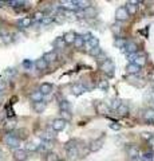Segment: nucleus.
<instances>
[{"label": "nucleus", "instance_id": "f257e3e1", "mask_svg": "<svg viewBox=\"0 0 154 161\" xmlns=\"http://www.w3.org/2000/svg\"><path fill=\"white\" fill-rule=\"evenodd\" d=\"M4 142H6V145H8L9 148L19 149V145H20V138L16 137L13 133H8V134H6V137H4Z\"/></svg>", "mask_w": 154, "mask_h": 161}, {"label": "nucleus", "instance_id": "f03ea898", "mask_svg": "<svg viewBox=\"0 0 154 161\" xmlns=\"http://www.w3.org/2000/svg\"><path fill=\"white\" fill-rule=\"evenodd\" d=\"M101 70L102 73H105L107 77H113L114 71H115V64L111 59H106L103 63H101Z\"/></svg>", "mask_w": 154, "mask_h": 161}, {"label": "nucleus", "instance_id": "7ed1b4c3", "mask_svg": "<svg viewBox=\"0 0 154 161\" xmlns=\"http://www.w3.org/2000/svg\"><path fill=\"white\" fill-rule=\"evenodd\" d=\"M77 141H72V142H68L66 145V153H67V157L68 158H77L78 157V147H77Z\"/></svg>", "mask_w": 154, "mask_h": 161}, {"label": "nucleus", "instance_id": "20e7f679", "mask_svg": "<svg viewBox=\"0 0 154 161\" xmlns=\"http://www.w3.org/2000/svg\"><path fill=\"white\" fill-rule=\"evenodd\" d=\"M129 18H130V14L127 12L126 7H119V8H117V11H115V19L118 20V22H125V20H127Z\"/></svg>", "mask_w": 154, "mask_h": 161}, {"label": "nucleus", "instance_id": "39448f33", "mask_svg": "<svg viewBox=\"0 0 154 161\" xmlns=\"http://www.w3.org/2000/svg\"><path fill=\"white\" fill-rule=\"evenodd\" d=\"M51 128L54 132H62L66 128V121L62 119V118H55L51 122Z\"/></svg>", "mask_w": 154, "mask_h": 161}, {"label": "nucleus", "instance_id": "423d86ee", "mask_svg": "<svg viewBox=\"0 0 154 161\" xmlns=\"http://www.w3.org/2000/svg\"><path fill=\"white\" fill-rule=\"evenodd\" d=\"M86 92H88V89H87V86L86 85H83V83H75V85H72L71 86V93L74 94V95H82L83 93H86Z\"/></svg>", "mask_w": 154, "mask_h": 161}, {"label": "nucleus", "instance_id": "0eeeda50", "mask_svg": "<svg viewBox=\"0 0 154 161\" xmlns=\"http://www.w3.org/2000/svg\"><path fill=\"white\" fill-rule=\"evenodd\" d=\"M77 15H79V18H94L97 15V9L93 6H90L86 9H81V12H75Z\"/></svg>", "mask_w": 154, "mask_h": 161}, {"label": "nucleus", "instance_id": "6e6552de", "mask_svg": "<svg viewBox=\"0 0 154 161\" xmlns=\"http://www.w3.org/2000/svg\"><path fill=\"white\" fill-rule=\"evenodd\" d=\"M28 157V153H27V150L26 149H15L13 150V158L16 160V161H26Z\"/></svg>", "mask_w": 154, "mask_h": 161}, {"label": "nucleus", "instance_id": "1a4fd4ad", "mask_svg": "<svg viewBox=\"0 0 154 161\" xmlns=\"http://www.w3.org/2000/svg\"><path fill=\"white\" fill-rule=\"evenodd\" d=\"M122 51L126 53L127 57L129 55H133V54H137L138 53V44L135 42H127V44L125 46V48H123Z\"/></svg>", "mask_w": 154, "mask_h": 161}, {"label": "nucleus", "instance_id": "9d476101", "mask_svg": "<svg viewBox=\"0 0 154 161\" xmlns=\"http://www.w3.org/2000/svg\"><path fill=\"white\" fill-rule=\"evenodd\" d=\"M102 147H103V137L91 141L90 145H88V150L90 152H98L99 149H102Z\"/></svg>", "mask_w": 154, "mask_h": 161}, {"label": "nucleus", "instance_id": "9b49d317", "mask_svg": "<svg viewBox=\"0 0 154 161\" xmlns=\"http://www.w3.org/2000/svg\"><path fill=\"white\" fill-rule=\"evenodd\" d=\"M142 117H143V121H145V122H147V124H154V109H153V108L146 109L145 112H143Z\"/></svg>", "mask_w": 154, "mask_h": 161}, {"label": "nucleus", "instance_id": "f8f14e48", "mask_svg": "<svg viewBox=\"0 0 154 161\" xmlns=\"http://www.w3.org/2000/svg\"><path fill=\"white\" fill-rule=\"evenodd\" d=\"M95 47H99V40L95 36H93L90 40H87V42L84 43V48H86L88 53H90L93 48H95Z\"/></svg>", "mask_w": 154, "mask_h": 161}, {"label": "nucleus", "instance_id": "ddd939ff", "mask_svg": "<svg viewBox=\"0 0 154 161\" xmlns=\"http://www.w3.org/2000/svg\"><path fill=\"white\" fill-rule=\"evenodd\" d=\"M38 137L40 138L43 142H51V141H54L55 140V134H51L50 132H39V134H38Z\"/></svg>", "mask_w": 154, "mask_h": 161}, {"label": "nucleus", "instance_id": "4468645a", "mask_svg": "<svg viewBox=\"0 0 154 161\" xmlns=\"http://www.w3.org/2000/svg\"><path fill=\"white\" fill-rule=\"evenodd\" d=\"M141 69L140 66H137L135 63H129L127 66H126V73L129 75H137V74H140L141 73Z\"/></svg>", "mask_w": 154, "mask_h": 161}, {"label": "nucleus", "instance_id": "2eb2a0df", "mask_svg": "<svg viewBox=\"0 0 154 161\" xmlns=\"http://www.w3.org/2000/svg\"><path fill=\"white\" fill-rule=\"evenodd\" d=\"M121 105H122V101L119 99V98H111V99L107 102V106L110 108L111 110H115V112L119 109V106H121Z\"/></svg>", "mask_w": 154, "mask_h": 161}, {"label": "nucleus", "instance_id": "dca6fc26", "mask_svg": "<svg viewBox=\"0 0 154 161\" xmlns=\"http://www.w3.org/2000/svg\"><path fill=\"white\" fill-rule=\"evenodd\" d=\"M146 60H147V59H146V55H145V54H140V55L137 54V57L134 58L133 63H135L137 66L142 67V66H145V64H146Z\"/></svg>", "mask_w": 154, "mask_h": 161}, {"label": "nucleus", "instance_id": "f3484780", "mask_svg": "<svg viewBox=\"0 0 154 161\" xmlns=\"http://www.w3.org/2000/svg\"><path fill=\"white\" fill-rule=\"evenodd\" d=\"M46 108H47V105H46V102L44 101H42V102H35L32 105V109H34V112L35 113H43L44 110H46Z\"/></svg>", "mask_w": 154, "mask_h": 161}, {"label": "nucleus", "instance_id": "a211bd4d", "mask_svg": "<svg viewBox=\"0 0 154 161\" xmlns=\"http://www.w3.org/2000/svg\"><path fill=\"white\" fill-rule=\"evenodd\" d=\"M32 22H34L32 18H22V19L18 22V26L20 27V28H28V27L32 24Z\"/></svg>", "mask_w": 154, "mask_h": 161}, {"label": "nucleus", "instance_id": "6ab92c4d", "mask_svg": "<svg viewBox=\"0 0 154 161\" xmlns=\"http://www.w3.org/2000/svg\"><path fill=\"white\" fill-rule=\"evenodd\" d=\"M43 58L47 63H51V62H55L58 59V54H56V51H48L43 55Z\"/></svg>", "mask_w": 154, "mask_h": 161}, {"label": "nucleus", "instance_id": "aec40b11", "mask_svg": "<svg viewBox=\"0 0 154 161\" xmlns=\"http://www.w3.org/2000/svg\"><path fill=\"white\" fill-rule=\"evenodd\" d=\"M77 36H78V35H77L75 32L70 31V32L64 34V36H63V38H64V42H66V44H74V42H75Z\"/></svg>", "mask_w": 154, "mask_h": 161}, {"label": "nucleus", "instance_id": "412c9836", "mask_svg": "<svg viewBox=\"0 0 154 161\" xmlns=\"http://www.w3.org/2000/svg\"><path fill=\"white\" fill-rule=\"evenodd\" d=\"M35 67L36 70H39V71H44L47 67H48V63L44 60V58H40V59H36L35 62Z\"/></svg>", "mask_w": 154, "mask_h": 161}, {"label": "nucleus", "instance_id": "4be33fe9", "mask_svg": "<svg viewBox=\"0 0 154 161\" xmlns=\"http://www.w3.org/2000/svg\"><path fill=\"white\" fill-rule=\"evenodd\" d=\"M39 92H40L43 95H47L52 92V85L51 83H47V82H44L40 85V89H39Z\"/></svg>", "mask_w": 154, "mask_h": 161}, {"label": "nucleus", "instance_id": "5701e85b", "mask_svg": "<svg viewBox=\"0 0 154 161\" xmlns=\"http://www.w3.org/2000/svg\"><path fill=\"white\" fill-rule=\"evenodd\" d=\"M43 97H44V95L40 92H39V90H38V92H34V93L29 94V99H31L34 103H35V102H42Z\"/></svg>", "mask_w": 154, "mask_h": 161}, {"label": "nucleus", "instance_id": "b1692460", "mask_svg": "<svg viewBox=\"0 0 154 161\" xmlns=\"http://www.w3.org/2000/svg\"><path fill=\"white\" fill-rule=\"evenodd\" d=\"M127 154L130 156L131 158L138 157V156H140V149H138L135 145H130V147H127Z\"/></svg>", "mask_w": 154, "mask_h": 161}, {"label": "nucleus", "instance_id": "393cba45", "mask_svg": "<svg viewBox=\"0 0 154 161\" xmlns=\"http://www.w3.org/2000/svg\"><path fill=\"white\" fill-rule=\"evenodd\" d=\"M97 110L99 114H107L110 108L107 106V103H103V102H98L97 103Z\"/></svg>", "mask_w": 154, "mask_h": 161}, {"label": "nucleus", "instance_id": "a878e982", "mask_svg": "<svg viewBox=\"0 0 154 161\" xmlns=\"http://www.w3.org/2000/svg\"><path fill=\"white\" fill-rule=\"evenodd\" d=\"M135 4H138V2H129V3H126V9H127V12L130 14V15H135V12H137V6Z\"/></svg>", "mask_w": 154, "mask_h": 161}, {"label": "nucleus", "instance_id": "bb28decb", "mask_svg": "<svg viewBox=\"0 0 154 161\" xmlns=\"http://www.w3.org/2000/svg\"><path fill=\"white\" fill-rule=\"evenodd\" d=\"M52 46H54V48H63L64 46H66V42H64V38H63V36H59V38H56V39L52 42Z\"/></svg>", "mask_w": 154, "mask_h": 161}, {"label": "nucleus", "instance_id": "cd10ccee", "mask_svg": "<svg viewBox=\"0 0 154 161\" xmlns=\"http://www.w3.org/2000/svg\"><path fill=\"white\" fill-rule=\"evenodd\" d=\"M127 113H129V106L125 103H122L121 106H119V109L117 110V114L121 115V117H125V115H127Z\"/></svg>", "mask_w": 154, "mask_h": 161}, {"label": "nucleus", "instance_id": "c85d7f7f", "mask_svg": "<svg viewBox=\"0 0 154 161\" xmlns=\"http://www.w3.org/2000/svg\"><path fill=\"white\" fill-rule=\"evenodd\" d=\"M75 4L79 9H86L90 7V2H87V0H75Z\"/></svg>", "mask_w": 154, "mask_h": 161}, {"label": "nucleus", "instance_id": "c756f323", "mask_svg": "<svg viewBox=\"0 0 154 161\" xmlns=\"http://www.w3.org/2000/svg\"><path fill=\"white\" fill-rule=\"evenodd\" d=\"M114 44L118 47V48H125V46L127 44V40L123 39V38H115V40H114Z\"/></svg>", "mask_w": 154, "mask_h": 161}, {"label": "nucleus", "instance_id": "7c9ffc66", "mask_svg": "<svg viewBox=\"0 0 154 161\" xmlns=\"http://www.w3.org/2000/svg\"><path fill=\"white\" fill-rule=\"evenodd\" d=\"M59 108H61V110H63V112H70V109H71V105L68 101L66 99H63L59 102Z\"/></svg>", "mask_w": 154, "mask_h": 161}, {"label": "nucleus", "instance_id": "2f4dec72", "mask_svg": "<svg viewBox=\"0 0 154 161\" xmlns=\"http://www.w3.org/2000/svg\"><path fill=\"white\" fill-rule=\"evenodd\" d=\"M44 161H59V156L54 152H48L44 156Z\"/></svg>", "mask_w": 154, "mask_h": 161}, {"label": "nucleus", "instance_id": "473e14b6", "mask_svg": "<svg viewBox=\"0 0 154 161\" xmlns=\"http://www.w3.org/2000/svg\"><path fill=\"white\" fill-rule=\"evenodd\" d=\"M74 46H75L77 48H82L84 47V39H83V35H78L75 42H74Z\"/></svg>", "mask_w": 154, "mask_h": 161}, {"label": "nucleus", "instance_id": "72a5a7b5", "mask_svg": "<svg viewBox=\"0 0 154 161\" xmlns=\"http://www.w3.org/2000/svg\"><path fill=\"white\" fill-rule=\"evenodd\" d=\"M26 150H27V152H38V150H39V145H36L35 142H28L26 145Z\"/></svg>", "mask_w": 154, "mask_h": 161}, {"label": "nucleus", "instance_id": "f704fd0d", "mask_svg": "<svg viewBox=\"0 0 154 161\" xmlns=\"http://www.w3.org/2000/svg\"><path fill=\"white\" fill-rule=\"evenodd\" d=\"M52 22H54V15H46V18H44L40 23L43 26H48V24L52 23Z\"/></svg>", "mask_w": 154, "mask_h": 161}, {"label": "nucleus", "instance_id": "c9c22d12", "mask_svg": "<svg viewBox=\"0 0 154 161\" xmlns=\"http://www.w3.org/2000/svg\"><path fill=\"white\" fill-rule=\"evenodd\" d=\"M61 118L67 122V121H70L72 118V114L70 112H63V110H61Z\"/></svg>", "mask_w": 154, "mask_h": 161}, {"label": "nucleus", "instance_id": "e433bc0d", "mask_svg": "<svg viewBox=\"0 0 154 161\" xmlns=\"http://www.w3.org/2000/svg\"><path fill=\"white\" fill-rule=\"evenodd\" d=\"M46 18V12H43V11H40V12H36L35 15H34V20H36V22H42V20Z\"/></svg>", "mask_w": 154, "mask_h": 161}, {"label": "nucleus", "instance_id": "4c0bfd02", "mask_svg": "<svg viewBox=\"0 0 154 161\" xmlns=\"http://www.w3.org/2000/svg\"><path fill=\"white\" fill-rule=\"evenodd\" d=\"M24 4V2L22 0H12V2H6V6H9V7H18V6H22Z\"/></svg>", "mask_w": 154, "mask_h": 161}, {"label": "nucleus", "instance_id": "58836bf2", "mask_svg": "<svg viewBox=\"0 0 154 161\" xmlns=\"http://www.w3.org/2000/svg\"><path fill=\"white\" fill-rule=\"evenodd\" d=\"M97 86L101 90H103V92H106V90L109 89V82H107V80H99Z\"/></svg>", "mask_w": 154, "mask_h": 161}, {"label": "nucleus", "instance_id": "ea45409f", "mask_svg": "<svg viewBox=\"0 0 154 161\" xmlns=\"http://www.w3.org/2000/svg\"><path fill=\"white\" fill-rule=\"evenodd\" d=\"M88 54H90L91 57H95V58H98L99 55L102 54V48H101V47H95V48H93V50H91V51L88 53Z\"/></svg>", "mask_w": 154, "mask_h": 161}, {"label": "nucleus", "instance_id": "a19ab883", "mask_svg": "<svg viewBox=\"0 0 154 161\" xmlns=\"http://www.w3.org/2000/svg\"><path fill=\"white\" fill-rule=\"evenodd\" d=\"M2 39H3V42L6 43V44L13 42V39H12V35H11V34H3V35H2Z\"/></svg>", "mask_w": 154, "mask_h": 161}, {"label": "nucleus", "instance_id": "79ce46f5", "mask_svg": "<svg viewBox=\"0 0 154 161\" xmlns=\"http://www.w3.org/2000/svg\"><path fill=\"white\" fill-rule=\"evenodd\" d=\"M23 67L26 69V70H31L32 66H35V63H32V60H29V59H26V60H23Z\"/></svg>", "mask_w": 154, "mask_h": 161}, {"label": "nucleus", "instance_id": "37998d69", "mask_svg": "<svg viewBox=\"0 0 154 161\" xmlns=\"http://www.w3.org/2000/svg\"><path fill=\"white\" fill-rule=\"evenodd\" d=\"M4 74H6L8 78H11V77H13V75L16 74V70H15V69H12V67H9V69H7L6 71H4Z\"/></svg>", "mask_w": 154, "mask_h": 161}, {"label": "nucleus", "instance_id": "c03bdc74", "mask_svg": "<svg viewBox=\"0 0 154 161\" xmlns=\"http://www.w3.org/2000/svg\"><path fill=\"white\" fill-rule=\"evenodd\" d=\"M141 137L143 138V140H146L147 141V142H149V141H150L153 137H154V136L151 134V133H147V132H143L142 134H141Z\"/></svg>", "mask_w": 154, "mask_h": 161}, {"label": "nucleus", "instance_id": "a18cd8bd", "mask_svg": "<svg viewBox=\"0 0 154 161\" xmlns=\"http://www.w3.org/2000/svg\"><path fill=\"white\" fill-rule=\"evenodd\" d=\"M6 87H7V82L0 79V94H3V92L6 90Z\"/></svg>", "mask_w": 154, "mask_h": 161}, {"label": "nucleus", "instance_id": "49530a36", "mask_svg": "<svg viewBox=\"0 0 154 161\" xmlns=\"http://www.w3.org/2000/svg\"><path fill=\"white\" fill-rule=\"evenodd\" d=\"M111 28H113V31L115 35H119V32H121V26H119V24H114Z\"/></svg>", "mask_w": 154, "mask_h": 161}, {"label": "nucleus", "instance_id": "de8ad7c7", "mask_svg": "<svg viewBox=\"0 0 154 161\" xmlns=\"http://www.w3.org/2000/svg\"><path fill=\"white\" fill-rule=\"evenodd\" d=\"M110 129H113V130H119V129H121V125H118V124H110Z\"/></svg>", "mask_w": 154, "mask_h": 161}, {"label": "nucleus", "instance_id": "09e8293b", "mask_svg": "<svg viewBox=\"0 0 154 161\" xmlns=\"http://www.w3.org/2000/svg\"><path fill=\"white\" fill-rule=\"evenodd\" d=\"M4 128H6L7 130H12V129L15 128V125H13L12 122H9V124H7V125H6V126H4Z\"/></svg>", "mask_w": 154, "mask_h": 161}, {"label": "nucleus", "instance_id": "8fccbe9b", "mask_svg": "<svg viewBox=\"0 0 154 161\" xmlns=\"http://www.w3.org/2000/svg\"><path fill=\"white\" fill-rule=\"evenodd\" d=\"M39 150H40V152H44V153H48L47 152V148L44 147V145H39Z\"/></svg>", "mask_w": 154, "mask_h": 161}, {"label": "nucleus", "instance_id": "3c124183", "mask_svg": "<svg viewBox=\"0 0 154 161\" xmlns=\"http://www.w3.org/2000/svg\"><path fill=\"white\" fill-rule=\"evenodd\" d=\"M149 147H150L151 149H154V137H153L150 141H149Z\"/></svg>", "mask_w": 154, "mask_h": 161}, {"label": "nucleus", "instance_id": "603ef678", "mask_svg": "<svg viewBox=\"0 0 154 161\" xmlns=\"http://www.w3.org/2000/svg\"><path fill=\"white\" fill-rule=\"evenodd\" d=\"M131 161H143V158L141 157V156H138V157H134V158H131Z\"/></svg>", "mask_w": 154, "mask_h": 161}, {"label": "nucleus", "instance_id": "864d4df0", "mask_svg": "<svg viewBox=\"0 0 154 161\" xmlns=\"http://www.w3.org/2000/svg\"><path fill=\"white\" fill-rule=\"evenodd\" d=\"M3 158H4V153H3V150L0 149V161H3Z\"/></svg>", "mask_w": 154, "mask_h": 161}, {"label": "nucleus", "instance_id": "5fc2aeb1", "mask_svg": "<svg viewBox=\"0 0 154 161\" xmlns=\"http://www.w3.org/2000/svg\"><path fill=\"white\" fill-rule=\"evenodd\" d=\"M4 4H6V2H0V7H3Z\"/></svg>", "mask_w": 154, "mask_h": 161}, {"label": "nucleus", "instance_id": "6e6d98bb", "mask_svg": "<svg viewBox=\"0 0 154 161\" xmlns=\"http://www.w3.org/2000/svg\"><path fill=\"white\" fill-rule=\"evenodd\" d=\"M3 101V94H0V102H2Z\"/></svg>", "mask_w": 154, "mask_h": 161}, {"label": "nucleus", "instance_id": "4d7b16f0", "mask_svg": "<svg viewBox=\"0 0 154 161\" xmlns=\"http://www.w3.org/2000/svg\"><path fill=\"white\" fill-rule=\"evenodd\" d=\"M153 109H154V101H153Z\"/></svg>", "mask_w": 154, "mask_h": 161}, {"label": "nucleus", "instance_id": "13d9d810", "mask_svg": "<svg viewBox=\"0 0 154 161\" xmlns=\"http://www.w3.org/2000/svg\"><path fill=\"white\" fill-rule=\"evenodd\" d=\"M151 161H154V156H153V158H151Z\"/></svg>", "mask_w": 154, "mask_h": 161}]
</instances>
